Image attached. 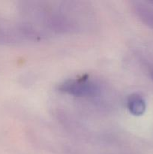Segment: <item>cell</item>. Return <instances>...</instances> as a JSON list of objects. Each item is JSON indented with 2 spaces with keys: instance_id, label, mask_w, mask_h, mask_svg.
I'll return each instance as SVG.
<instances>
[{
  "instance_id": "6da1fadb",
  "label": "cell",
  "mask_w": 153,
  "mask_h": 154,
  "mask_svg": "<svg viewBox=\"0 0 153 154\" xmlns=\"http://www.w3.org/2000/svg\"><path fill=\"white\" fill-rule=\"evenodd\" d=\"M58 90L71 96L82 97L94 96L98 93V88L89 77L85 75L64 81L58 86Z\"/></svg>"
},
{
  "instance_id": "7a4b0ae2",
  "label": "cell",
  "mask_w": 153,
  "mask_h": 154,
  "mask_svg": "<svg viewBox=\"0 0 153 154\" xmlns=\"http://www.w3.org/2000/svg\"><path fill=\"white\" fill-rule=\"evenodd\" d=\"M127 107L129 112L134 116H142L146 110V103L142 96L133 93L128 98Z\"/></svg>"
}]
</instances>
